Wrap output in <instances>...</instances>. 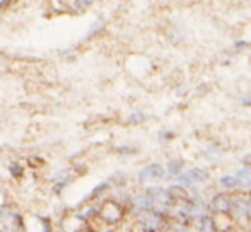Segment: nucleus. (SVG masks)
Wrapping results in <instances>:
<instances>
[{"label": "nucleus", "mask_w": 251, "mask_h": 232, "mask_svg": "<svg viewBox=\"0 0 251 232\" xmlns=\"http://www.w3.org/2000/svg\"><path fill=\"white\" fill-rule=\"evenodd\" d=\"M208 179V174L205 173L203 169H190L186 173L179 174L178 181L181 185H186V186H193V185H200V183H205Z\"/></svg>", "instance_id": "obj_1"}, {"label": "nucleus", "mask_w": 251, "mask_h": 232, "mask_svg": "<svg viewBox=\"0 0 251 232\" xmlns=\"http://www.w3.org/2000/svg\"><path fill=\"white\" fill-rule=\"evenodd\" d=\"M210 207H212V210H215V212H227V210H231L232 203L226 195H217L214 200H212Z\"/></svg>", "instance_id": "obj_2"}, {"label": "nucleus", "mask_w": 251, "mask_h": 232, "mask_svg": "<svg viewBox=\"0 0 251 232\" xmlns=\"http://www.w3.org/2000/svg\"><path fill=\"white\" fill-rule=\"evenodd\" d=\"M164 176V169H162L159 164H152V166H147L146 169H142L140 173V178L146 181V179H157Z\"/></svg>", "instance_id": "obj_3"}, {"label": "nucleus", "mask_w": 251, "mask_h": 232, "mask_svg": "<svg viewBox=\"0 0 251 232\" xmlns=\"http://www.w3.org/2000/svg\"><path fill=\"white\" fill-rule=\"evenodd\" d=\"M232 207H234V210L239 215L251 217V198H238L232 203Z\"/></svg>", "instance_id": "obj_4"}, {"label": "nucleus", "mask_w": 251, "mask_h": 232, "mask_svg": "<svg viewBox=\"0 0 251 232\" xmlns=\"http://www.w3.org/2000/svg\"><path fill=\"white\" fill-rule=\"evenodd\" d=\"M236 179H238V185L241 186H251V169L250 167H245V169H241L238 174H236Z\"/></svg>", "instance_id": "obj_5"}, {"label": "nucleus", "mask_w": 251, "mask_h": 232, "mask_svg": "<svg viewBox=\"0 0 251 232\" xmlns=\"http://www.w3.org/2000/svg\"><path fill=\"white\" fill-rule=\"evenodd\" d=\"M200 232H215V224L214 219L208 215H205L200 222Z\"/></svg>", "instance_id": "obj_6"}, {"label": "nucleus", "mask_w": 251, "mask_h": 232, "mask_svg": "<svg viewBox=\"0 0 251 232\" xmlns=\"http://www.w3.org/2000/svg\"><path fill=\"white\" fill-rule=\"evenodd\" d=\"M221 185L226 186V188H236V186H239L236 176H226V178H222L221 179Z\"/></svg>", "instance_id": "obj_7"}]
</instances>
